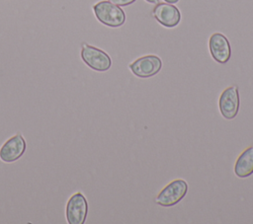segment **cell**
Returning <instances> with one entry per match:
<instances>
[{"mask_svg":"<svg viewBox=\"0 0 253 224\" xmlns=\"http://www.w3.org/2000/svg\"><path fill=\"white\" fill-rule=\"evenodd\" d=\"M209 49L211 57L220 64L226 63L231 56V47L227 37L220 34L214 33L209 39Z\"/></svg>","mask_w":253,"mask_h":224,"instance_id":"cell-8","label":"cell"},{"mask_svg":"<svg viewBox=\"0 0 253 224\" xmlns=\"http://www.w3.org/2000/svg\"><path fill=\"white\" fill-rule=\"evenodd\" d=\"M234 174L240 179L248 178L253 174V146L247 147L238 156L234 165Z\"/></svg>","mask_w":253,"mask_h":224,"instance_id":"cell-10","label":"cell"},{"mask_svg":"<svg viewBox=\"0 0 253 224\" xmlns=\"http://www.w3.org/2000/svg\"><path fill=\"white\" fill-rule=\"evenodd\" d=\"M165 2H167V3H170V4H175V3H177L179 0H164Z\"/></svg>","mask_w":253,"mask_h":224,"instance_id":"cell-12","label":"cell"},{"mask_svg":"<svg viewBox=\"0 0 253 224\" xmlns=\"http://www.w3.org/2000/svg\"><path fill=\"white\" fill-rule=\"evenodd\" d=\"M240 106V98L237 86H229L222 91L218 100V108L221 115L225 119H233Z\"/></svg>","mask_w":253,"mask_h":224,"instance_id":"cell-5","label":"cell"},{"mask_svg":"<svg viewBox=\"0 0 253 224\" xmlns=\"http://www.w3.org/2000/svg\"><path fill=\"white\" fill-rule=\"evenodd\" d=\"M152 15L160 25L166 28H174L181 21L179 9L170 3H158L153 8Z\"/></svg>","mask_w":253,"mask_h":224,"instance_id":"cell-9","label":"cell"},{"mask_svg":"<svg viewBox=\"0 0 253 224\" xmlns=\"http://www.w3.org/2000/svg\"><path fill=\"white\" fill-rule=\"evenodd\" d=\"M81 58L87 66L95 71L105 72L112 66V59L108 53L87 43L82 45Z\"/></svg>","mask_w":253,"mask_h":224,"instance_id":"cell-3","label":"cell"},{"mask_svg":"<svg viewBox=\"0 0 253 224\" xmlns=\"http://www.w3.org/2000/svg\"><path fill=\"white\" fill-rule=\"evenodd\" d=\"M66 220L69 224H84L88 214V202L81 192L70 196L66 203Z\"/></svg>","mask_w":253,"mask_h":224,"instance_id":"cell-4","label":"cell"},{"mask_svg":"<svg viewBox=\"0 0 253 224\" xmlns=\"http://www.w3.org/2000/svg\"><path fill=\"white\" fill-rule=\"evenodd\" d=\"M27 144L21 133L10 137L0 148V160L5 163H13L20 159L26 152Z\"/></svg>","mask_w":253,"mask_h":224,"instance_id":"cell-7","label":"cell"},{"mask_svg":"<svg viewBox=\"0 0 253 224\" xmlns=\"http://www.w3.org/2000/svg\"><path fill=\"white\" fill-rule=\"evenodd\" d=\"M93 11L97 20L105 26L119 28L126 22V14L124 10L108 0L96 3L93 6Z\"/></svg>","mask_w":253,"mask_h":224,"instance_id":"cell-1","label":"cell"},{"mask_svg":"<svg viewBox=\"0 0 253 224\" xmlns=\"http://www.w3.org/2000/svg\"><path fill=\"white\" fill-rule=\"evenodd\" d=\"M110 1L111 3L117 5V6H127V5H130L132 4L133 2H135L136 0H108Z\"/></svg>","mask_w":253,"mask_h":224,"instance_id":"cell-11","label":"cell"},{"mask_svg":"<svg viewBox=\"0 0 253 224\" xmlns=\"http://www.w3.org/2000/svg\"><path fill=\"white\" fill-rule=\"evenodd\" d=\"M130 71L139 78H149L156 75L162 68V61L156 55H145L135 59L128 65Z\"/></svg>","mask_w":253,"mask_h":224,"instance_id":"cell-6","label":"cell"},{"mask_svg":"<svg viewBox=\"0 0 253 224\" xmlns=\"http://www.w3.org/2000/svg\"><path fill=\"white\" fill-rule=\"evenodd\" d=\"M188 184L183 179H177L165 186L155 197V203L170 207L180 202L188 192Z\"/></svg>","mask_w":253,"mask_h":224,"instance_id":"cell-2","label":"cell"},{"mask_svg":"<svg viewBox=\"0 0 253 224\" xmlns=\"http://www.w3.org/2000/svg\"><path fill=\"white\" fill-rule=\"evenodd\" d=\"M146 2H148V3H152V4H154V3H158V0H145Z\"/></svg>","mask_w":253,"mask_h":224,"instance_id":"cell-13","label":"cell"}]
</instances>
